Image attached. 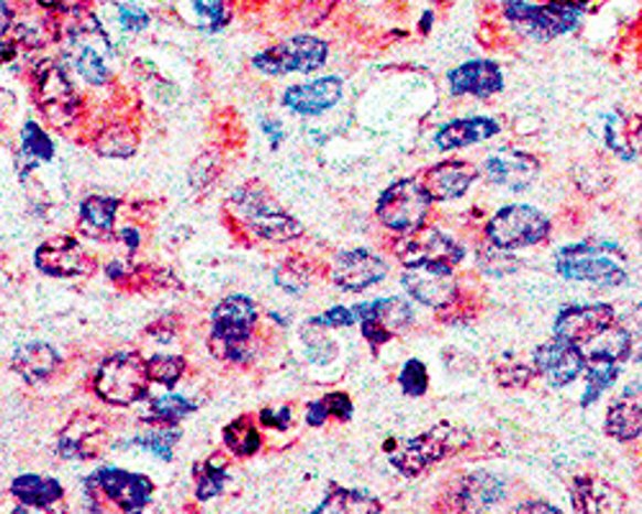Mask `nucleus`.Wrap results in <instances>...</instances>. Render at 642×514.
I'll return each mask as SVG.
<instances>
[{
  "instance_id": "nucleus-36",
  "label": "nucleus",
  "mask_w": 642,
  "mask_h": 514,
  "mask_svg": "<svg viewBox=\"0 0 642 514\" xmlns=\"http://www.w3.org/2000/svg\"><path fill=\"white\" fill-rule=\"evenodd\" d=\"M199 409V404L185 399L180 394H164L160 399H152L150 411L142 415V422L158 425V427H175L183 422L185 417H191Z\"/></svg>"
},
{
  "instance_id": "nucleus-13",
  "label": "nucleus",
  "mask_w": 642,
  "mask_h": 514,
  "mask_svg": "<svg viewBox=\"0 0 642 514\" xmlns=\"http://www.w3.org/2000/svg\"><path fill=\"white\" fill-rule=\"evenodd\" d=\"M355 317L360 322V332L373 347V353L381 345H386L396 338L398 332H406L414 324V309L406 299H375V301H360L355 309Z\"/></svg>"
},
{
  "instance_id": "nucleus-39",
  "label": "nucleus",
  "mask_w": 642,
  "mask_h": 514,
  "mask_svg": "<svg viewBox=\"0 0 642 514\" xmlns=\"http://www.w3.org/2000/svg\"><path fill=\"white\" fill-rule=\"evenodd\" d=\"M54 158V142L36 121H26L21 129V154L19 160H29L34 168L36 162H50Z\"/></svg>"
},
{
  "instance_id": "nucleus-29",
  "label": "nucleus",
  "mask_w": 642,
  "mask_h": 514,
  "mask_svg": "<svg viewBox=\"0 0 642 514\" xmlns=\"http://www.w3.org/2000/svg\"><path fill=\"white\" fill-rule=\"evenodd\" d=\"M604 142L622 160H635L642 154V116L632 111H612L607 116Z\"/></svg>"
},
{
  "instance_id": "nucleus-56",
  "label": "nucleus",
  "mask_w": 642,
  "mask_h": 514,
  "mask_svg": "<svg viewBox=\"0 0 642 514\" xmlns=\"http://www.w3.org/2000/svg\"><path fill=\"white\" fill-rule=\"evenodd\" d=\"M432 21H435V13L427 11L425 19L419 21V31H421V34H429V29H432Z\"/></svg>"
},
{
  "instance_id": "nucleus-16",
  "label": "nucleus",
  "mask_w": 642,
  "mask_h": 514,
  "mask_svg": "<svg viewBox=\"0 0 642 514\" xmlns=\"http://www.w3.org/2000/svg\"><path fill=\"white\" fill-rule=\"evenodd\" d=\"M396 255L402 265L445 263L458 268L466 257V247L456 237L445 235L437 227H419L414 232H406L402 243L396 245Z\"/></svg>"
},
{
  "instance_id": "nucleus-50",
  "label": "nucleus",
  "mask_w": 642,
  "mask_h": 514,
  "mask_svg": "<svg viewBox=\"0 0 642 514\" xmlns=\"http://www.w3.org/2000/svg\"><path fill=\"white\" fill-rule=\"evenodd\" d=\"M327 419H332V411H329V404L324 396L317 401H309L307 404V425L309 427H321L327 425Z\"/></svg>"
},
{
  "instance_id": "nucleus-15",
  "label": "nucleus",
  "mask_w": 642,
  "mask_h": 514,
  "mask_svg": "<svg viewBox=\"0 0 642 514\" xmlns=\"http://www.w3.org/2000/svg\"><path fill=\"white\" fill-rule=\"evenodd\" d=\"M34 265L39 272L52 278H90L98 270L96 257L73 235H57L39 245Z\"/></svg>"
},
{
  "instance_id": "nucleus-22",
  "label": "nucleus",
  "mask_w": 642,
  "mask_h": 514,
  "mask_svg": "<svg viewBox=\"0 0 642 514\" xmlns=\"http://www.w3.org/2000/svg\"><path fill=\"white\" fill-rule=\"evenodd\" d=\"M452 96L491 98L504 90V73L493 60H468L448 73Z\"/></svg>"
},
{
  "instance_id": "nucleus-19",
  "label": "nucleus",
  "mask_w": 642,
  "mask_h": 514,
  "mask_svg": "<svg viewBox=\"0 0 642 514\" xmlns=\"http://www.w3.org/2000/svg\"><path fill=\"white\" fill-rule=\"evenodd\" d=\"M108 425L96 411H77L57 435V453L67 461H93L106 448Z\"/></svg>"
},
{
  "instance_id": "nucleus-33",
  "label": "nucleus",
  "mask_w": 642,
  "mask_h": 514,
  "mask_svg": "<svg viewBox=\"0 0 642 514\" xmlns=\"http://www.w3.org/2000/svg\"><path fill=\"white\" fill-rule=\"evenodd\" d=\"M226 484H229V463L224 456H211L193 465V494L201 504L222 496Z\"/></svg>"
},
{
  "instance_id": "nucleus-44",
  "label": "nucleus",
  "mask_w": 642,
  "mask_h": 514,
  "mask_svg": "<svg viewBox=\"0 0 642 514\" xmlns=\"http://www.w3.org/2000/svg\"><path fill=\"white\" fill-rule=\"evenodd\" d=\"M398 386H402V392L406 396H411V399H419V396H425L427 388H429L427 365L421 361H417V357H409V361L404 363L402 373H398Z\"/></svg>"
},
{
  "instance_id": "nucleus-12",
  "label": "nucleus",
  "mask_w": 642,
  "mask_h": 514,
  "mask_svg": "<svg viewBox=\"0 0 642 514\" xmlns=\"http://www.w3.org/2000/svg\"><path fill=\"white\" fill-rule=\"evenodd\" d=\"M85 489L93 494L106 496L108 502L116 504L119 512H142L152 502L154 484L150 476L137 471L116 469V465H100L93 471V476L85 479Z\"/></svg>"
},
{
  "instance_id": "nucleus-30",
  "label": "nucleus",
  "mask_w": 642,
  "mask_h": 514,
  "mask_svg": "<svg viewBox=\"0 0 642 514\" xmlns=\"http://www.w3.org/2000/svg\"><path fill=\"white\" fill-rule=\"evenodd\" d=\"M11 496L26 504L29 510L50 512L54 504L65 500V486L57 479L39 476V473H23L11 481Z\"/></svg>"
},
{
  "instance_id": "nucleus-28",
  "label": "nucleus",
  "mask_w": 642,
  "mask_h": 514,
  "mask_svg": "<svg viewBox=\"0 0 642 514\" xmlns=\"http://www.w3.org/2000/svg\"><path fill=\"white\" fill-rule=\"evenodd\" d=\"M501 131L499 121L491 116H471V119H456L448 121L442 129H437L435 144L442 152L463 150V147H473L481 142H489Z\"/></svg>"
},
{
  "instance_id": "nucleus-34",
  "label": "nucleus",
  "mask_w": 642,
  "mask_h": 514,
  "mask_svg": "<svg viewBox=\"0 0 642 514\" xmlns=\"http://www.w3.org/2000/svg\"><path fill=\"white\" fill-rule=\"evenodd\" d=\"M137 144H139L137 131L135 127H129L127 121L108 124V127L100 129L98 137L93 139V150H96L100 158H116V160L135 158Z\"/></svg>"
},
{
  "instance_id": "nucleus-47",
  "label": "nucleus",
  "mask_w": 642,
  "mask_h": 514,
  "mask_svg": "<svg viewBox=\"0 0 642 514\" xmlns=\"http://www.w3.org/2000/svg\"><path fill=\"white\" fill-rule=\"evenodd\" d=\"M116 19H119V26L129 31V34H139V31L150 26V15L137 6H119L116 8Z\"/></svg>"
},
{
  "instance_id": "nucleus-51",
  "label": "nucleus",
  "mask_w": 642,
  "mask_h": 514,
  "mask_svg": "<svg viewBox=\"0 0 642 514\" xmlns=\"http://www.w3.org/2000/svg\"><path fill=\"white\" fill-rule=\"evenodd\" d=\"M260 129H263V135L270 139V147L276 150V147H280V142H283V124H280L278 119H270V116H263L260 119Z\"/></svg>"
},
{
  "instance_id": "nucleus-11",
  "label": "nucleus",
  "mask_w": 642,
  "mask_h": 514,
  "mask_svg": "<svg viewBox=\"0 0 642 514\" xmlns=\"http://www.w3.org/2000/svg\"><path fill=\"white\" fill-rule=\"evenodd\" d=\"M329 57V44L319 36L299 34L291 39H283L276 46L255 54L253 67L257 73L280 77V75H293V73H317L327 65Z\"/></svg>"
},
{
  "instance_id": "nucleus-38",
  "label": "nucleus",
  "mask_w": 642,
  "mask_h": 514,
  "mask_svg": "<svg viewBox=\"0 0 642 514\" xmlns=\"http://www.w3.org/2000/svg\"><path fill=\"white\" fill-rule=\"evenodd\" d=\"M475 263H479V270L489 278H506L522 268L520 257H514L512 250H504L499 245H481L479 253H475Z\"/></svg>"
},
{
  "instance_id": "nucleus-37",
  "label": "nucleus",
  "mask_w": 642,
  "mask_h": 514,
  "mask_svg": "<svg viewBox=\"0 0 642 514\" xmlns=\"http://www.w3.org/2000/svg\"><path fill=\"white\" fill-rule=\"evenodd\" d=\"M612 486L604 481L576 479L570 486V500L576 512H607L612 510Z\"/></svg>"
},
{
  "instance_id": "nucleus-32",
  "label": "nucleus",
  "mask_w": 642,
  "mask_h": 514,
  "mask_svg": "<svg viewBox=\"0 0 642 514\" xmlns=\"http://www.w3.org/2000/svg\"><path fill=\"white\" fill-rule=\"evenodd\" d=\"M378 514L383 512L381 500L360 489H344L340 484H329L324 500H321L314 514Z\"/></svg>"
},
{
  "instance_id": "nucleus-21",
  "label": "nucleus",
  "mask_w": 642,
  "mask_h": 514,
  "mask_svg": "<svg viewBox=\"0 0 642 514\" xmlns=\"http://www.w3.org/2000/svg\"><path fill=\"white\" fill-rule=\"evenodd\" d=\"M483 175L485 181L509 191H527L539 175V160L532 158L529 152L516 150H499L491 152L483 160Z\"/></svg>"
},
{
  "instance_id": "nucleus-40",
  "label": "nucleus",
  "mask_w": 642,
  "mask_h": 514,
  "mask_svg": "<svg viewBox=\"0 0 642 514\" xmlns=\"http://www.w3.org/2000/svg\"><path fill=\"white\" fill-rule=\"evenodd\" d=\"M314 280V270L307 260L301 257H288L286 263H280V268L276 270V286L283 288L286 293H303Z\"/></svg>"
},
{
  "instance_id": "nucleus-27",
  "label": "nucleus",
  "mask_w": 642,
  "mask_h": 514,
  "mask_svg": "<svg viewBox=\"0 0 642 514\" xmlns=\"http://www.w3.org/2000/svg\"><path fill=\"white\" fill-rule=\"evenodd\" d=\"M60 365L62 355L57 353V347L42 340L23 342L11 355V371L26 384H42V381L52 378L60 371Z\"/></svg>"
},
{
  "instance_id": "nucleus-26",
  "label": "nucleus",
  "mask_w": 642,
  "mask_h": 514,
  "mask_svg": "<svg viewBox=\"0 0 642 514\" xmlns=\"http://www.w3.org/2000/svg\"><path fill=\"white\" fill-rule=\"evenodd\" d=\"M604 432L617 442H632L642 435V384H630L609 404Z\"/></svg>"
},
{
  "instance_id": "nucleus-53",
  "label": "nucleus",
  "mask_w": 642,
  "mask_h": 514,
  "mask_svg": "<svg viewBox=\"0 0 642 514\" xmlns=\"http://www.w3.org/2000/svg\"><path fill=\"white\" fill-rule=\"evenodd\" d=\"M39 6L46 8V11H57V13H69L75 8H83L85 0H36Z\"/></svg>"
},
{
  "instance_id": "nucleus-4",
  "label": "nucleus",
  "mask_w": 642,
  "mask_h": 514,
  "mask_svg": "<svg viewBox=\"0 0 642 514\" xmlns=\"http://www.w3.org/2000/svg\"><path fill=\"white\" fill-rule=\"evenodd\" d=\"M229 208L242 227L268 243H293L303 235L299 219L276 204L263 185L247 183L232 193Z\"/></svg>"
},
{
  "instance_id": "nucleus-24",
  "label": "nucleus",
  "mask_w": 642,
  "mask_h": 514,
  "mask_svg": "<svg viewBox=\"0 0 642 514\" xmlns=\"http://www.w3.org/2000/svg\"><path fill=\"white\" fill-rule=\"evenodd\" d=\"M506 496V481L491 471L466 473L452 489V504L458 512H483L491 510Z\"/></svg>"
},
{
  "instance_id": "nucleus-23",
  "label": "nucleus",
  "mask_w": 642,
  "mask_h": 514,
  "mask_svg": "<svg viewBox=\"0 0 642 514\" xmlns=\"http://www.w3.org/2000/svg\"><path fill=\"white\" fill-rule=\"evenodd\" d=\"M479 178V170H475L471 162L463 160H445L437 162V165L427 168L421 173L419 183L425 185V191L429 193L432 201H456L463 199L471 185Z\"/></svg>"
},
{
  "instance_id": "nucleus-20",
  "label": "nucleus",
  "mask_w": 642,
  "mask_h": 514,
  "mask_svg": "<svg viewBox=\"0 0 642 514\" xmlns=\"http://www.w3.org/2000/svg\"><path fill=\"white\" fill-rule=\"evenodd\" d=\"M388 276V263L381 255H375L365 247H355V250H344L336 255L332 280L342 291L363 293L367 288L378 286Z\"/></svg>"
},
{
  "instance_id": "nucleus-41",
  "label": "nucleus",
  "mask_w": 642,
  "mask_h": 514,
  "mask_svg": "<svg viewBox=\"0 0 642 514\" xmlns=\"http://www.w3.org/2000/svg\"><path fill=\"white\" fill-rule=\"evenodd\" d=\"M178 440H180V430H175V427H160V430L137 435L131 442H135L137 448L147 450V453H152L154 458H160L162 463H170L172 453H175Z\"/></svg>"
},
{
  "instance_id": "nucleus-14",
  "label": "nucleus",
  "mask_w": 642,
  "mask_h": 514,
  "mask_svg": "<svg viewBox=\"0 0 642 514\" xmlns=\"http://www.w3.org/2000/svg\"><path fill=\"white\" fill-rule=\"evenodd\" d=\"M402 286L414 301H419L421 307L429 309L450 307V303H456L460 293L458 280L452 276V265L445 263L404 265Z\"/></svg>"
},
{
  "instance_id": "nucleus-31",
  "label": "nucleus",
  "mask_w": 642,
  "mask_h": 514,
  "mask_svg": "<svg viewBox=\"0 0 642 514\" xmlns=\"http://www.w3.org/2000/svg\"><path fill=\"white\" fill-rule=\"evenodd\" d=\"M119 199L114 196H88L81 204V232L90 239H111Z\"/></svg>"
},
{
  "instance_id": "nucleus-18",
  "label": "nucleus",
  "mask_w": 642,
  "mask_h": 514,
  "mask_svg": "<svg viewBox=\"0 0 642 514\" xmlns=\"http://www.w3.org/2000/svg\"><path fill=\"white\" fill-rule=\"evenodd\" d=\"M532 365H535L539 376L547 381V386L563 388L574 384V381L586 371V355L581 345L560 338V334H553V340H547L545 345H539L535 350Z\"/></svg>"
},
{
  "instance_id": "nucleus-54",
  "label": "nucleus",
  "mask_w": 642,
  "mask_h": 514,
  "mask_svg": "<svg viewBox=\"0 0 642 514\" xmlns=\"http://www.w3.org/2000/svg\"><path fill=\"white\" fill-rule=\"evenodd\" d=\"M516 512H547V514H558L560 510L553 507L550 502H524L516 507Z\"/></svg>"
},
{
  "instance_id": "nucleus-5",
  "label": "nucleus",
  "mask_w": 642,
  "mask_h": 514,
  "mask_svg": "<svg viewBox=\"0 0 642 514\" xmlns=\"http://www.w3.org/2000/svg\"><path fill=\"white\" fill-rule=\"evenodd\" d=\"M150 365L139 353L119 350L106 355L93 373V392L111 407H131L150 396Z\"/></svg>"
},
{
  "instance_id": "nucleus-3",
  "label": "nucleus",
  "mask_w": 642,
  "mask_h": 514,
  "mask_svg": "<svg viewBox=\"0 0 642 514\" xmlns=\"http://www.w3.org/2000/svg\"><path fill=\"white\" fill-rule=\"evenodd\" d=\"M624 255L614 243L589 239V243L568 245L555 255V270L560 278L578 283L617 288L628 283V268L622 265Z\"/></svg>"
},
{
  "instance_id": "nucleus-2",
  "label": "nucleus",
  "mask_w": 642,
  "mask_h": 514,
  "mask_svg": "<svg viewBox=\"0 0 642 514\" xmlns=\"http://www.w3.org/2000/svg\"><path fill=\"white\" fill-rule=\"evenodd\" d=\"M257 319H260L257 303L245 293H232L218 301L211 311V353L226 363H247L255 353Z\"/></svg>"
},
{
  "instance_id": "nucleus-43",
  "label": "nucleus",
  "mask_w": 642,
  "mask_h": 514,
  "mask_svg": "<svg viewBox=\"0 0 642 514\" xmlns=\"http://www.w3.org/2000/svg\"><path fill=\"white\" fill-rule=\"evenodd\" d=\"M147 365H150L152 384H160L164 388H175L185 373V357L180 355H154L147 361Z\"/></svg>"
},
{
  "instance_id": "nucleus-48",
  "label": "nucleus",
  "mask_w": 642,
  "mask_h": 514,
  "mask_svg": "<svg viewBox=\"0 0 642 514\" xmlns=\"http://www.w3.org/2000/svg\"><path fill=\"white\" fill-rule=\"evenodd\" d=\"M257 422H260L263 427H270V430L286 432L293 422L291 407H278V409L265 407V409H260V415H257Z\"/></svg>"
},
{
  "instance_id": "nucleus-9",
  "label": "nucleus",
  "mask_w": 642,
  "mask_h": 514,
  "mask_svg": "<svg viewBox=\"0 0 642 514\" xmlns=\"http://www.w3.org/2000/svg\"><path fill=\"white\" fill-rule=\"evenodd\" d=\"M34 100L39 111L60 129L73 127L83 114L81 93L67 77L65 67L52 60L42 62L34 69Z\"/></svg>"
},
{
  "instance_id": "nucleus-46",
  "label": "nucleus",
  "mask_w": 642,
  "mask_h": 514,
  "mask_svg": "<svg viewBox=\"0 0 642 514\" xmlns=\"http://www.w3.org/2000/svg\"><path fill=\"white\" fill-rule=\"evenodd\" d=\"M355 322H357L355 311L347 307H332V309H327L324 314L309 319V324L324 326V330H344V326H352Z\"/></svg>"
},
{
  "instance_id": "nucleus-10",
  "label": "nucleus",
  "mask_w": 642,
  "mask_h": 514,
  "mask_svg": "<svg viewBox=\"0 0 642 514\" xmlns=\"http://www.w3.org/2000/svg\"><path fill=\"white\" fill-rule=\"evenodd\" d=\"M432 206V199L419 183V178H404V181L390 183L381 193L378 204H375V216L383 227L398 235L425 227V219Z\"/></svg>"
},
{
  "instance_id": "nucleus-52",
  "label": "nucleus",
  "mask_w": 642,
  "mask_h": 514,
  "mask_svg": "<svg viewBox=\"0 0 642 514\" xmlns=\"http://www.w3.org/2000/svg\"><path fill=\"white\" fill-rule=\"evenodd\" d=\"M624 326H628V330L632 332V338H638L642 342V303H640V307L632 309L630 322H624ZM635 361L642 363V345H640V350L635 353Z\"/></svg>"
},
{
  "instance_id": "nucleus-49",
  "label": "nucleus",
  "mask_w": 642,
  "mask_h": 514,
  "mask_svg": "<svg viewBox=\"0 0 642 514\" xmlns=\"http://www.w3.org/2000/svg\"><path fill=\"white\" fill-rule=\"evenodd\" d=\"M324 399L329 404V411H332V417L340 419V422H350L352 415H355L352 399L344 392H332V394H327Z\"/></svg>"
},
{
  "instance_id": "nucleus-45",
  "label": "nucleus",
  "mask_w": 642,
  "mask_h": 514,
  "mask_svg": "<svg viewBox=\"0 0 642 514\" xmlns=\"http://www.w3.org/2000/svg\"><path fill=\"white\" fill-rule=\"evenodd\" d=\"M303 342H307V350L309 355L314 357V363H329L336 353L334 342H329L324 334V326L307 322V326H303Z\"/></svg>"
},
{
  "instance_id": "nucleus-57",
  "label": "nucleus",
  "mask_w": 642,
  "mask_h": 514,
  "mask_svg": "<svg viewBox=\"0 0 642 514\" xmlns=\"http://www.w3.org/2000/svg\"><path fill=\"white\" fill-rule=\"evenodd\" d=\"M640 247H642V229H640Z\"/></svg>"
},
{
  "instance_id": "nucleus-8",
  "label": "nucleus",
  "mask_w": 642,
  "mask_h": 514,
  "mask_svg": "<svg viewBox=\"0 0 642 514\" xmlns=\"http://www.w3.org/2000/svg\"><path fill=\"white\" fill-rule=\"evenodd\" d=\"M550 216L545 212L529 204H509L485 224V237L504 250H524V247L543 245L550 237Z\"/></svg>"
},
{
  "instance_id": "nucleus-7",
  "label": "nucleus",
  "mask_w": 642,
  "mask_h": 514,
  "mask_svg": "<svg viewBox=\"0 0 642 514\" xmlns=\"http://www.w3.org/2000/svg\"><path fill=\"white\" fill-rule=\"evenodd\" d=\"M471 442V435L463 427L452 422H440L432 430L409 438L398 446L396 453H390V463L398 473L404 476H419L421 471L432 469L435 463H440L442 458L456 456L458 450H463Z\"/></svg>"
},
{
  "instance_id": "nucleus-17",
  "label": "nucleus",
  "mask_w": 642,
  "mask_h": 514,
  "mask_svg": "<svg viewBox=\"0 0 642 514\" xmlns=\"http://www.w3.org/2000/svg\"><path fill=\"white\" fill-rule=\"evenodd\" d=\"M617 324V314L609 303H570L555 317L553 332L576 345H591Z\"/></svg>"
},
{
  "instance_id": "nucleus-42",
  "label": "nucleus",
  "mask_w": 642,
  "mask_h": 514,
  "mask_svg": "<svg viewBox=\"0 0 642 514\" xmlns=\"http://www.w3.org/2000/svg\"><path fill=\"white\" fill-rule=\"evenodd\" d=\"M193 11H195V23L203 31H222L226 23L232 21L229 11V0H193Z\"/></svg>"
},
{
  "instance_id": "nucleus-1",
  "label": "nucleus",
  "mask_w": 642,
  "mask_h": 514,
  "mask_svg": "<svg viewBox=\"0 0 642 514\" xmlns=\"http://www.w3.org/2000/svg\"><path fill=\"white\" fill-rule=\"evenodd\" d=\"M57 42L83 81H88L90 85L111 83L114 73L108 67V57L114 54V42L96 13L85 6L65 13V21L57 31Z\"/></svg>"
},
{
  "instance_id": "nucleus-35",
  "label": "nucleus",
  "mask_w": 642,
  "mask_h": 514,
  "mask_svg": "<svg viewBox=\"0 0 642 514\" xmlns=\"http://www.w3.org/2000/svg\"><path fill=\"white\" fill-rule=\"evenodd\" d=\"M224 448L237 458H253L263 448V435L257 430V422L249 415L232 419L222 432Z\"/></svg>"
},
{
  "instance_id": "nucleus-6",
  "label": "nucleus",
  "mask_w": 642,
  "mask_h": 514,
  "mask_svg": "<svg viewBox=\"0 0 642 514\" xmlns=\"http://www.w3.org/2000/svg\"><path fill=\"white\" fill-rule=\"evenodd\" d=\"M586 0H550L547 6L506 0L504 15L522 36L547 42V39L568 34L578 26Z\"/></svg>"
},
{
  "instance_id": "nucleus-55",
  "label": "nucleus",
  "mask_w": 642,
  "mask_h": 514,
  "mask_svg": "<svg viewBox=\"0 0 642 514\" xmlns=\"http://www.w3.org/2000/svg\"><path fill=\"white\" fill-rule=\"evenodd\" d=\"M121 243H127L129 247V255H135L137 253V247H139V232L137 229H121Z\"/></svg>"
},
{
  "instance_id": "nucleus-25",
  "label": "nucleus",
  "mask_w": 642,
  "mask_h": 514,
  "mask_svg": "<svg viewBox=\"0 0 642 514\" xmlns=\"http://www.w3.org/2000/svg\"><path fill=\"white\" fill-rule=\"evenodd\" d=\"M344 85L340 77L324 75L319 81L293 85L283 93V106L299 116H319L342 100Z\"/></svg>"
}]
</instances>
